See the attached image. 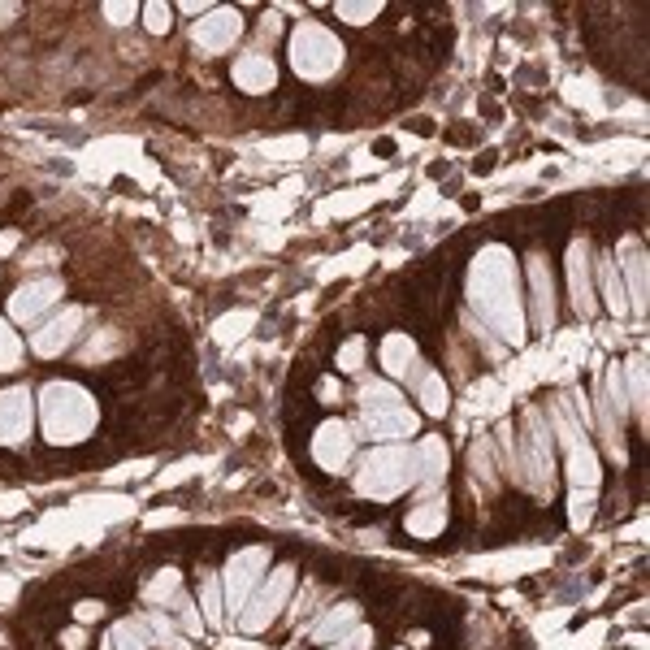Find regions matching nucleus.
Returning a JSON list of instances; mask_svg holds the SVG:
<instances>
[{
  "label": "nucleus",
  "mask_w": 650,
  "mask_h": 650,
  "mask_svg": "<svg viewBox=\"0 0 650 650\" xmlns=\"http://www.w3.org/2000/svg\"><path fill=\"white\" fill-rule=\"evenodd\" d=\"M447 520H451V499L442 490H429V494H416V503L403 516V529L412 538H438L447 529Z\"/></svg>",
  "instance_id": "nucleus-15"
},
{
  "label": "nucleus",
  "mask_w": 650,
  "mask_h": 650,
  "mask_svg": "<svg viewBox=\"0 0 650 650\" xmlns=\"http://www.w3.org/2000/svg\"><path fill=\"white\" fill-rule=\"evenodd\" d=\"M473 477H477V486L486 494L499 490V468H494V442L490 438H481L473 447Z\"/></svg>",
  "instance_id": "nucleus-31"
},
{
  "label": "nucleus",
  "mask_w": 650,
  "mask_h": 650,
  "mask_svg": "<svg viewBox=\"0 0 650 650\" xmlns=\"http://www.w3.org/2000/svg\"><path fill=\"white\" fill-rule=\"evenodd\" d=\"M594 516V490H572V525L585 529Z\"/></svg>",
  "instance_id": "nucleus-38"
},
{
  "label": "nucleus",
  "mask_w": 650,
  "mask_h": 650,
  "mask_svg": "<svg viewBox=\"0 0 650 650\" xmlns=\"http://www.w3.org/2000/svg\"><path fill=\"white\" fill-rule=\"evenodd\" d=\"M269 572V546H243L226 559V568L217 572L221 577V598H226V616H239L243 603L256 594V585L265 581Z\"/></svg>",
  "instance_id": "nucleus-6"
},
{
  "label": "nucleus",
  "mask_w": 650,
  "mask_h": 650,
  "mask_svg": "<svg viewBox=\"0 0 650 650\" xmlns=\"http://www.w3.org/2000/svg\"><path fill=\"white\" fill-rule=\"evenodd\" d=\"M61 295H65V282L57 278V273H44V278H31V282H22L18 291H13L9 299V321L13 325H44L52 317V308L61 304Z\"/></svg>",
  "instance_id": "nucleus-7"
},
{
  "label": "nucleus",
  "mask_w": 650,
  "mask_h": 650,
  "mask_svg": "<svg viewBox=\"0 0 650 650\" xmlns=\"http://www.w3.org/2000/svg\"><path fill=\"white\" fill-rule=\"evenodd\" d=\"M321 399L334 403V399H338V386H334V382H321Z\"/></svg>",
  "instance_id": "nucleus-44"
},
{
  "label": "nucleus",
  "mask_w": 650,
  "mask_h": 650,
  "mask_svg": "<svg viewBox=\"0 0 650 650\" xmlns=\"http://www.w3.org/2000/svg\"><path fill=\"white\" fill-rule=\"evenodd\" d=\"M57 642H61V650H83L87 646V629H83V624H74V629H61Z\"/></svg>",
  "instance_id": "nucleus-41"
},
{
  "label": "nucleus",
  "mask_w": 650,
  "mask_h": 650,
  "mask_svg": "<svg viewBox=\"0 0 650 650\" xmlns=\"http://www.w3.org/2000/svg\"><path fill=\"white\" fill-rule=\"evenodd\" d=\"M230 78L243 96H269V91L278 87V61H273L265 48H247L230 61Z\"/></svg>",
  "instance_id": "nucleus-13"
},
{
  "label": "nucleus",
  "mask_w": 650,
  "mask_h": 650,
  "mask_svg": "<svg viewBox=\"0 0 650 650\" xmlns=\"http://www.w3.org/2000/svg\"><path fill=\"white\" fill-rule=\"evenodd\" d=\"M525 447H529V460H533V477H538V499H551V481H555V442H551V429H546V416L538 408L525 412Z\"/></svg>",
  "instance_id": "nucleus-12"
},
{
  "label": "nucleus",
  "mask_w": 650,
  "mask_h": 650,
  "mask_svg": "<svg viewBox=\"0 0 650 650\" xmlns=\"http://www.w3.org/2000/svg\"><path fill=\"white\" fill-rule=\"evenodd\" d=\"M616 273H620V282H624V291H629V308L642 312L646 308V247L642 239H620L616 247Z\"/></svg>",
  "instance_id": "nucleus-17"
},
{
  "label": "nucleus",
  "mask_w": 650,
  "mask_h": 650,
  "mask_svg": "<svg viewBox=\"0 0 650 650\" xmlns=\"http://www.w3.org/2000/svg\"><path fill=\"white\" fill-rule=\"evenodd\" d=\"M529 291H533V321H538V330H551L555 325V291H551V265H546L542 252L529 256Z\"/></svg>",
  "instance_id": "nucleus-19"
},
{
  "label": "nucleus",
  "mask_w": 650,
  "mask_h": 650,
  "mask_svg": "<svg viewBox=\"0 0 650 650\" xmlns=\"http://www.w3.org/2000/svg\"><path fill=\"white\" fill-rule=\"evenodd\" d=\"M356 447H360V425H351V421L330 416V421H321L312 429V460H317V468H325V473H343L351 464V455H356Z\"/></svg>",
  "instance_id": "nucleus-8"
},
{
  "label": "nucleus",
  "mask_w": 650,
  "mask_h": 650,
  "mask_svg": "<svg viewBox=\"0 0 650 650\" xmlns=\"http://www.w3.org/2000/svg\"><path fill=\"white\" fill-rule=\"evenodd\" d=\"M35 425V395L31 386L0 390V447H22Z\"/></svg>",
  "instance_id": "nucleus-11"
},
{
  "label": "nucleus",
  "mask_w": 650,
  "mask_h": 650,
  "mask_svg": "<svg viewBox=\"0 0 650 650\" xmlns=\"http://www.w3.org/2000/svg\"><path fill=\"white\" fill-rule=\"evenodd\" d=\"M200 616H204V629H221L226 624V598H221V577L217 572H204L200 581Z\"/></svg>",
  "instance_id": "nucleus-25"
},
{
  "label": "nucleus",
  "mask_w": 650,
  "mask_h": 650,
  "mask_svg": "<svg viewBox=\"0 0 650 650\" xmlns=\"http://www.w3.org/2000/svg\"><path fill=\"white\" fill-rule=\"evenodd\" d=\"M299 572H295V564H278V568H269L265 572V581L256 585V594L247 598L243 603V611L234 620H239V629L243 633H252V637H260L265 629H273V620L282 616L286 611V603H291V594H295V581Z\"/></svg>",
  "instance_id": "nucleus-5"
},
{
  "label": "nucleus",
  "mask_w": 650,
  "mask_h": 650,
  "mask_svg": "<svg viewBox=\"0 0 650 650\" xmlns=\"http://www.w3.org/2000/svg\"><path fill=\"white\" fill-rule=\"evenodd\" d=\"M100 13H104V22H113V26H130L139 18V5H130V0H109Z\"/></svg>",
  "instance_id": "nucleus-37"
},
{
  "label": "nucleus",
  "mask_w": 650,
  "mask_h": 650,
  "mask_svg": "<svg viewBox=\"0 0 650 650\" xmlns=\"http://www.w3.org/2000/svg\"><path fill=\"white\" fill-rule=\"evenodd\" d=\"M377 364H382V373H390V377H408L416 364H421L416 338H408V334H386L382 347H377Z\"/></svg>",
  "instance_id": "nucleus-22"
},
{
  "label": "nucleus",
  "mask_w": 650,
  "mask_h": 650,
  "mask_svg": "<svg viewBox=\"0 0 650 650\" xmlns=\"http://www.w3.org/2000/svg\"><path fill=\"white\" fill-rule=\"evenodd\" d=\"M321 650H343V646H338V642H334V646H321Z\"/></svg>",
  "instance_id": "nucleus-45"
},
{
  "label": "nucleus",
  "mask_w": 650,
  "mask_h": 650,
  "mask_svg": "<svg viewBox=\"0 0 650 650\" xmlns=\"http://www.w3.org/2000/svg\"><path fill=\"white\" fill-rule=\"evenodd\" d=\"M139 13H143V26H148V35H165L169 22H174V9H169L165 0H148Z\"/></svg>",
  "instance_id": "nucleus-35"
},
{
  "label": "nucleus",
  "mask_w": 650,
  "mask_h": 650,
  "mask_svg": "<svg viewBox=\"0 0 650 650\" xmlns=\"http://www.w3.org/2000/svg\"><path fill=\"white\" fill-rule=\"evenodd\" d=\"M468 304L477 317H486L490 330H499L503 343H525V308H520L516 260L507 247L490 243L468 269Z\"/></svg>",
  "instance_id": "nucleus-1"
},
{
  "label": "nucleus",
  "mask_w": 650,
  "mask_h": 650,
  "mask_svg": "<svg viewBox=\"0 0 650 650\" xmlns=\"http://www.w3.org/2000/svg\"><path fill=\"white\" fill-rule=\"evenodd\" d=\"M590 260H594V252H590V243H585V239L568 243L564 265H568V291H572V308H577V317H594V308H598Z\"/></svg>",
  "instance_id": "nucleus-14"
},
{
  "label": "nucleus",
  "mask_w": 650,
  "mask_h": 650,
  "mask_svg": "<svg viewBox=\"0 0 650 650\" xmlns=\"http://www.w3.org/2000/svg\"><path fill=\"white\" fill-rule=\"evenodd\" d=\"M351 486H356L360 499H373V503L399 499L403 490L416 486V455H412V447H408V442H382V447H373L360 460Z\"/></svg>",
  "instance_id": "nucleus-3"
},
{
  "label": "nucleus",
  "mask_w": 650,
  "mask_h": 650,
  "mask_svg": "<svg viewBox=\"0 0 650 650\" xmlns=\"http://www.w3.org/2000/svg\"><path fill=\"white\" fill-rule=\"evenodd\" d=\"M100 403L78 382H48L39 390V429L52 447H78L96 434Z\"/></svg>",
  "instance_id": "nucleus-2"
},
{
  "label": "nucleus",
  "mask_w": 650,
  "mask_h": 650,
  "mask_svg": "<svg viewBox=\"0 0 650 650\" xmlns=\"http://www.w3.org/2000/svg\"><path fill=\"white\" fill-rule=\"evenodd\" d=\"M178 594H182V572L178 568H161L148 585H143V603L148 607H174Z\"/></svg>",
  "instance_id": "nucleus-26"
},
{
  "label": "nucleus",
  "mask_w": 650,
  "mask_h": 650,
  "mask_svg": "<svg viewBox=\"0 0 650 650\" xmlns=\"http://www.w3.org/2000/svg\"><path fill=\"white\" fill-rule=\"evenodd\" d=\"M403 395L395 382H382V377H369L360 386V412H386V408H399Z\"/></svg>",
  "instance_id": "nucleus-28"
},
{
  "label": "nucleus",
  "mask_w": 650,
  "mask_h": 650,
  "mask_svg": "<svg viewBox=\"0 0 650 650\" xmlns=\"http://www.w3.org/2000/svg\"><path fill=\"white\" fill-rule=\"evenodd\" d=\"M356 624H360V603H334V607L325 611V616L308 629V637H312L317 646H334V642H343V637L356 629Z\"/></svg>",
  "instance_id": "nucleus-21"
},
{
  "label": "nucleus",
  "mask_w": 650,
  "mask_h": 650,
  "mask_svg": "<svg viewBox=\"0 0 650 650\" xmlns=\"http://www.w3.org/2000/svg\"><path fill=\"white\" fill-rule=\"evenodd\" d=\"M594 265H598V282H603L607 308L616 312V317H624V312H629V291H624V282H620V273H616V260H611V256H598Z\"/></svg>",
  "instance_id": "nucleus-27"
},
{
  "label": "nucleus",
  "mask_w": 650,
  "mask_h": 650,
  "mask_svg": "<svg viewBox=\"0 0 650 650\" xmlns=\"http://www.w3.org/2000/svg\"><path fill=\"white\" fill-rule=\"evenodd\" d=\"M360 425L369 429L373 442H403L416 434V412L408 403H399V408H386V412H360Z\"/></svg>",
  "instance_id": "nucleus-18"
},
{
  "label": "nucleus",
  "mask_w": 650,
  "mask_h": 650,
  "mask_svg": "<svg viewBox=\"0 0 650 650\" xmlns=\"http://www.w3.org/2000/svg\"><path fill=\"white\" fill-rule=\"evenodd\" d=\"M174 624H178V633H187V637H200L204 633V616H200V607H195L187 594L174 598Z\"/></svg>",
  "instance_id": "nucleus-34"
},
{
  "label": "nucleus",
  "mask_w": 650,
  "mask_h": 650,
  "mask_svg": "<svg viewBox=\"0 0 650 650\" xmlns=\"http://www.w3.org/2000/svg\"><path fill=\"white\" fill-rule=\"evenodd\" d=\"M104 616H109V611H104L100 598H83V603L74 607V620H78V624H96V620H104Z\"/></svg>",
  "instance_id": "nucleus-39"
},
{
  "label": "nucleus",
  "mask_w": 650,
  "mask_h": 650,
  "mask_svg": "<svg viewBox=\"0 0 650 650\" xmlns=\"http://www.w3.org/2000/svg\"><path fill=\"white\" fill-rule=\"evenodd\" d=\"M18 369H22V338L9 317H0V373H18Z\"/></svg>",
  "instance_id": "nucleus-32"
},
{
  "label": "nucleus",
  "mask_w": 650,
  "mask_h": 650,
  "mask_svg": "<svg viewBox=\"0 0 650 650\" xmlns=\"http://www.w3.org/2000/svg\"><path fill=\"white\" fill-rule=\"evenodd\" d=\"M416 455V494H429V490H442V477H447V468H451V447H447V438H438V434H429L421 438L412 447Z\"/></svg>",
  "instance_id": "nucleus-16"
},
{
  "label": "nucleus",
  "mask_w": 650,
  "mask_h": 650,
  "mask_svg": "<svg viewBox=\"0 0 650 650\" xmlns=\"http://www.w3.org/2000/svg\"><path fill=\"white\" fill-rule=\"evenodd\" d=\"M83 325H87V308H61L57 317H48L44 325H35V334H31V351L39 360H57L61 351H70V343L78 334H83Z\"/></svg>",
  "instance_id": "nucleus-9"
},
{
  "label": "nucleus",
  "mask_w": 650,
  "mask_h": 650,
  "mask_svg": "<svg viewBox=\"0 0 650 650\" xmlns=\"http://www.w3.org/2000/svg\"><path fill=\"white\" fill-rule=\"evenodd\" d=\"M334 18L347 26H369L382 18V5L377 0H343V5H334Z\"/></svg>",
  "instance_id": "nucleus-33"
},
{
  "label": "nucleus",
  "mask_w": 650,
  "mask_h": 650,
  "mask_svg": "<svg viewBox=\"0 0 650 650\" xmlns=\"http://www.w3.org/2000/svg\"><path fill=\"white\" fill-rule=\"evenodd\" d=\"M178 9L187 13V18H204V13L213 9V5H204V0H187V5H178Z\"/></svg>",
  "instance_id": "nucleus-42"
},
{
  "label": "nucleus",
  "mask_w": 650,
  "mask_h": 650,
  "mask_svg": "<svg viewBox=\"0 0 650 650\" xmlns=\"http://www.w3.org/2000/svg\"><path fill=\"white\" fill-rule=\"evenodd\" d=\"M243 13L239 9H208L200 22L191 26V39H195V48L208 52V57H217V52H230L234 44L243 39Z\"/></svg>",
  "instance_id": "nucleus-10"
},
{
  "label": "nucleus",
  "mask_w": 650,
  "mask_h": 650,
  "mask_svg": "<svg viewBox=\"0 0 650 650\" xmlns=\"http://www.w3.org/2000/svg\"><path fill=\"white\" fill-rule=\"evenodd\" d=\"M143 624H148L152 642H161V650H191L187 633H178L174 616H161V611H148V616H143Z\"/></svg>",
  "instance_id": "nucleus-30"
},
{
  "label": "nucleus",
  "mask_w": 650,
  "mask_h": 650,
  "mask_svg": "<svg viewBox=\"0 0 650 650\" xmlns=\"http://www.w3.org/2000/svg\"><path fill=\"white\" fill-rule=\"evenodd\" d=\"M291 70L304 78V83H325V78H334L343 70V44H338V35L330 26L321 22H299L291 31Z\"/></svg>",
  "instance_id": "nucleus-4"
},
{
  "label": "nucleus",
  "mask_w": 650,
  "mask_h": 650,
  "mask_svg": "<svg viewBox=\"0 0 650 650\" xmlns=\"http://www.w3.org/2000/svg\"><path fill=\"white\" fill-rule=\"evenodd\" d=\"M408 382L416 390V408L429 412V416H447V382H442V373L438 369H429V364H416V369L408 373Z\"/></svg>",
  "instance_id": "nucleus-20"
},
{
  "label": "nucleus",
  "mask_w": 650,
  "mask_h": 650,
  "mask_svg": "<svg viewBox=\"0 0 650 650\" xmlns=\"http://www.w3.org/2000/svg\"><path fill=\"white\" fill-rule=\"evenodd\" d=\"M18 247V230H0V256H9Z\"/></svg>",
  "instance_id": "nucleus-43"
},
{
  "label": "nucleus",
  "mask_w": 650,
  "mask_h": 650,
  "mask_svg": "<svg viewBox=\"0 0 650 650\" xmlns=\"http://www.w3.org/2000/svg\"><path fill=\"white\" fill-rule=\"evenodd\" d=\"M564 460H568V481H572V490H594V486H598L603 468H598V451H594L590 438L577 442V447H568Z\"/></svg>",
  "instance_id": "nucleus-23"
},
{
  "label": "nucleus",
  "mask_w": 650,
  "mask_h": 650,
  "mask_svg": "<svg viewBox=\"0 0 650 650\" xmlns=\"http://www.w3.org/2000/svg\"><path fill=\"white\" fill-rule=\"evenodd\" d=\"M364 356H369V347H364V338H347L343 347H338V369L343 373H360L364 369Z\"/></svg>",
  "instance_id": "nucleus-36"
},
{
  "label": "nucleus",
  "mask_w": 650,
  "mask_h": 650,
  "mask_svg": "<svg viewBox=\"0 0 650 650\" xmlns=\"http://www.w3.org/2000/svg\"><path fill=\"white\" fill-rule=\"evenodd\" d=\"M624 373V395H629V416H637V425H646V356L633 351L629 364H620Z\"/></svg>",
  "instance_id": "nucleus-24"
},
{
  "label": "nucleus",
  "mask_w": 650,
  "mask_h": 650,
  "mask_svg": "<svg viewBox=\"0 0 650 650\" xmlns=\"http://www.w3.org/2000/svg\"><path fill=\"white\" fill-rule=\"evenodd\" d=\"M338 646H343V650H373V629H369V624H356V629H351Z\"/></svg>",
  "instance_id": "nucleus-40"
},
{
  "label": "nucleus",
  "mask_w": 650,
  "mask_h": 650,
  "mask_svg": "<svg viewBox=\"0 0 650 650\" xmlns=\"http://www.w3.org/2000/svg\"><path fill=\"white\" fill-rule=\"evenodd\" d=\"M109 642H113V650H156L143 620H117L109 629Z\"/></svg>",
  "instance_id": "nucleus-29"
}]
</instances>
